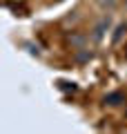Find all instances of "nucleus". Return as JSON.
I'll use <instances>...</instances> for the list:
<instances>
[{
  "label": "nucleus",
  "mask_w": 127,
  "mask_h": 134,
  "mask_svg": "<svg viewBox=\"0 0 127 134\" xmlns=\"http://www.w3.org/2000/svg\"><path fill=\"white\" fill-rule=\"evenodd\" d=\"M112 27H114V20H112V16L105 11V14L100 16L98 20H96V25L91 27V38H94L96 43H100V40H103L105 36L112 31Z\"/></svg>",
  "instance_id": "obj_1"
},
{
  "label": "nucleus",
  "mask_w": 127,
  "mask_h": 134,
  "mask_svg": "<svg viewBox=\"0 0 127 134\" xmlns=\"http://www.w3.org/2000/svg\"><path fill=\"white\" fill-rule=\"evenodd\" d=\"M98 2V7L103 11H107V14H112L114 9H116V5H118V0H96Z\"/></svg>",
  "instance_id": "obj_2"
}]
</instances>
